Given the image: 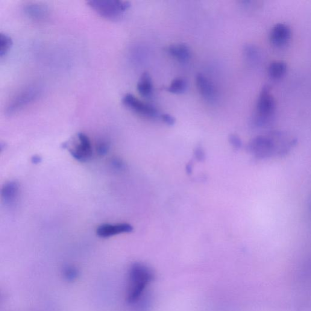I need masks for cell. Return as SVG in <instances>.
Instances as JSON below:
<instances>
[{
    "label": "cell",
    "instance_id": "484cf974",
    "mask_svg": "<svg viewBox=\"0 0 311 311\" xmlns=\"http://www.w3.org/2000/svg\"><path fill=\"white\" fill-rule=\"evenodd\" d=\"M192 165L191 163H189V164H187V167H186V170H187V172L188 173V174H191L192 172Z\"/></svg>",
    "mask_w": 311,
    "mask_h": 311
},
{
    "label": "cell",
    "instance_id": "30bf717a",
    "mask_svg": "<svg viewBox=\"0 0 311 311\" xmlns=\"http://www.w3.org/2000/svg\"><path fill=\"white\" fill-rule=\"evenodd\" d=\"M196 85L199 93L207 101H212L216 98L215 86L206 76L198 74L196 76Z\"/></svg>",
    "mask_w": 311,
    "mask_h": 311
},
{
    "label": "cell",
    "instance_id": "8992f818",
    "mask_svg": "<svg viewBox=\"0 0 311 311\" xmlns=\"http://www.w3.org/2000/svg\"><path fill=\"white\" fill-rule=\"evenodd\" d=\"M69 151L72 157L79 162H87L93 155V146L90 137L85 133H79L69 146Z\"/></svg>",
    "mask_w": 311,
    "mask_h": 311
},
{
    "label": "cell",
    "instance_id": "6da1fadb",
    "mask_svg": "<svg viewBox=\"0 0 311 311\" xmlns=\"http://www.w3.org/2000/svg\"><path fill=\"white\" fill-rule=\"evenodd\" d=\"M293 137L282 131H273L267 135L254 138L248 149L255 158L259 160L273 157H284L294 147Z\"/></svg>",
    "mask_w": 311,
    "mask_h": 311
},
{
    "label": "cell",
    "instance_id": "3957f363",
    "mask_svg": "<svg viewBox=\"0 0 311 311\" xmlns=\"http://www.w3.org/2000/svg\"><path fill=\"white\" fill-rule=\"evenodd\" d=\"M277 108L275 99L271 93V87L265 85L262 88L257 100L256 113L253 123L255 127H264L271 124Z\"/></svg>",
    "mask_w": 311,
    "mask_h": 311
},
{
    "label": "cell",
    "instance_id": "2e32d148",
    "mask_svg": "<svg viewBox=\"0 0 311 311\" xmlns=\"http://www.w3.org/2000/svg\"><path fill=\"white\" fill-rule=\"evenodd\" d=\"M187 89V82L186 79L183 77H178L172 81L167 91L170 93L180 95L186 92Z\"/></svg>",
    "mask_w": 311,
    "mask_h": 311
},
{
    "label": "cell",
    "instance_id": "e0dca14e",
    "mask_svg": "<svg viewBox=\"0 0 311 311\" xmlns=\"http://www.w3.org/2000/svg\"><path fill=\"white\" fill-rule=\"evenodd\" d=\"M244 54L247 59L252 63L258 62L260 60L261 53L260 50L256 46L252 45H247L244 48Z\"/></svg>",
    "mask_w": 311,
    "mask_h": 311
},
{
    "label": "cell",
    "instance_id": "ac0fdd59",
    "mask_svg": "<svg viewBox=\"0 0 311 311\" xmlns=\"http://www.w3.org/2000/svg\"><path fill=\"white\" fill-rule=\"evenodd\" d=\"M13 45V40L8 34H0V57H3L7 54Z\"/></svg>",
    "mask_w": 311,
    "mask_h": 311
},
{
    "label": "cell",
    "instance_id": "44dd1931",
    "mask_svg": "<svg viewBox=\"0 0 311 311\" xmlns=\"http://www.w3.org/2000/svg\"><path fill=\"white\" fill-rule=\"evenodd\" d=\"M228 141L235 148L239 149L242 147V142L240 138L236 134H231L228 136Z\"/></svg>",
    "mask_w": 311,
    "mask_h": 311
},
{
    "label": "cell",
    "instance_id": "7c38bea8",
    "mask_svg": "<svg viewBox=\"0 0 311 311\" xmlns=\"http://www.w3.org/2000/svg\"><path fill=\"white\" fill-rule=\"evenodd\" d=\"M166 51L170 56L180 62H186L191 57L189 47L184 43L173 44L167 47Z\"/></svg>",
    "mask_w": 311,
    "mask_h": 311
},
{
    "label": "cell",
    "instance_id": "603a6c76",
    "mask_svg": "<svg viewBox=\"0 0 311 311\" xmlns=\"http://www.w3.org/2000/svg\"><path fill=\"white\" fill-rule=\"evenodd\" d=\"M195 157L196 160L202 162L205 160V153L204 149L201 146H197L194 151Z\"/></svg>",
    "mask_w": 311,
    "mask_h": 311
},
{
    "label": "cell",
    "instance_id": "ffe728a7",
    "mask_svg": "<svg viewBox=\"0 0 311 311\" xmlns=\"http://www.w3.org/2000/svg\"><path fill=\"white\" fill-rule=\"evenodd\" d=\"M110 150V143L107 140H101L97 143L96 151L101 157L106 155Z\"/></svg>",
    "mask_w": 311,
    "mask_h": 311
},
{
    "label": "cell",
    "instance_id": "d6986e66",
    "mask_svg": "<svg viewBox=\"0 0 311 311\" xmlns=\"http://www.w3.org/2000/svg\"><path fill=\"white\" fill-rule=\"evenodd\" d=\"M63 276L67 281H74L78 277L77 270L73 266H67L64 269Z\"/></svg>",
    "mask_w": 311,
    "mask_h": 311
},
{
    "label": "cell",
    "instance_id": "52a82bcc",
    "mask_svg": "<svg viewBox=\"0 0 311 311\" xmlns=\"http://www.w3.org/2000/svg\"><path fill=\"white\" fill-rule=\"evenodd\" d=\"M122 104L133 112L146 118L155 119L159 116V113L153 105L140 101L131 94H126L123 97Z\"/></svg>",
    "mask_w": 311,
    "mask_h": 311
},
{
    "label": "cell",
    "instance_id": "ba28073f",
    "mask_svg": "<svg viewBox=\"0 0 311 311\" xmlns=\"http://www.w3.org/2000/svg\"><path fill=\"white\" fill-rule=\"evenodd\" d=\"M292 32L289 26L284 23H278L273 26L269 34V40L276 48L286 46L291 39Z\"/></svg>",
    "mask_w": 311,
    "mask_h": 311
},
{
    "label": "cell",
    "instance_id": "4fadbf2b",
    "mask_svg": "<svg viewBox=\"0 0 311 311\" xmlns=\"http://www.w3.org/2000/svg\"><path fill=\"white\" fill-rule=\"evenodd\" d=\"M24 11L26 16L29 18L36 20L45 19L49 15L48 8L46 6L35 3L26 5Z\"/></svg>",
    "mask_w": 311,
    "mask_h": 311
},
{
    "label": "cell",
    "instance_id": "7402d4cb",
    "mask_svg": "<svg viewBox=\"0 0 311 311\" xmlns=\"http://www.w3.org/2000/svg\"><path fill=\"white\" fill-rule=\"evenodd\" d=\"M161 118L163 121L167 125L173 126L175 124L176 119L175 117L170 114H163L161 116Z\"/></svg>",
    "mask_w": 311,
    "mask_h": 311
},
{
    "label": "cell",
    "instance_id": "9c48e42d",
    "mask_svg": "<svg viewBox=\"0 0 311 311\" xmlns=\"http://www.w3.org/2000/svg\"><path fill=\"white\" fill-rule=\"evenodd\" d=\"M133 230V226L128 223L104 224L99 225L97 228L96 234L102 239H107L117 235L130 233Z\"/></svg>",
    "mask_w": 311,
    "mask_h": 311
},
{
    "label": "cell",
    "instance_id": "277c9868",
    "mask_svg": "<svg viewBox=\"0 0 311 311\" xmlns=\"http://www.w3.org/2000/svg\"><path fill=\"white\" fill-rule=\"evenodd\" d=\"M89 7L105 19H119L130 8V3L121 0H91L87 2Z\"/></svg>",
    "mask_w": 311,
    "mask_h": 311
},
{
    "label": "cell",
    "instance_id": "cb8c5ba5",
    "mask_svg": "<svg viewBox=\"0 0 311 311\" xmlns=\"http://www.w3.org/2000/svg\"><path fill=\"white\" fill-rule=\"evenodd\" d=\"M111 163H112L114 168L117 169L121 170L124 169V167H125L124 163H123L121 160L117 159V158L114 159Z\"/></svg>",
    "mask_w": 311,
    "mask_h": 311
},
{
    "label": "cell",
    "instance_id": "d4e9b609",
    "mask_svg": "<svg viewBox=\"0 0 311 311\" xmlns=\"http://www.w3.org/2000/svg\"><path fill=\"white\" fill-rule=\"evenodd\" d=\"M42 161V159L41 158L39 157V156H34V157L32 158V162L34 164H39Z\"/></svg>",
    "mask_w": 311,
    "mask_h": 311
},
{
    "label": "cell",
    "instance_id": "5b68a950",
    "mask_svg": "<svg viewBox=\"0 0 311 311\" xmlns=\"http://www.w3.org/2000/svg\"><path fill=\"white\" fill-rule=\"evenodd\" d=\"M41 90L39 87L32 86L25 88L11 99L7 105L6 113L13 115L19 112L36 101L39 98Z\"/></svg>",
    "mask_w": 311,
    "mask_h": 311
},
{
    "label": "cell",
    "instance_id": "9a60e30c",
    "mask_svg": "<svg viewBox=\"0 0 311 311\" xmlns=\"http://www.w3.org/2000/svg\"><path fill=\"white\" fill-rule=\"evenodd\" d=\"M287 64L284 61L275 60L270 63L268 67V74L273 80H279L286 74Z\"/></svg>",
    "mask_w": 311,
    "mask_h": 311
},
{
    "label": "cell",
    "instance_id": "8fae6325",
    "mask_svg": "<svg viewBox=\"0 0 311 311\" xmlns=\"http://www.w3.org/2000/svg\"><path fill=\"white\" fill-rule=\"evenodd\" d=\"M20 187L16 181H10L4 184L1 191V197L5 205H11L16 202L18 199Z\"/></svg>",
    "mask_w": 311,
    "mask_h": 311
},
{
    "label": "cell",
    "instance_id": "7a4b0ae2",
    "mask_svg": "<svg viewBox=\"0 0 311 311\" xmlns=\"http://www.w3.org/2000/svg\"><path fill=\"white\" fill-rule=\"evenodd\" d=\"M154 274L148 267L141 263H134L128 272L127 300L134 304L141 300L146 289L152 280Z\"/></svg>",
    "mask_w": 311,
    "mask_h": 311
},
{
    "label": "cell",
    "instance_id": "5bb4252c",
    "mask_svg": "<svg viewBox=\"0 0 311 311\" xmlns=\"http://www.w3.org/2000/svg\"><path fill=\"white\" fill-rule=\"evenodd\" d=\"M137 90L143 98H149L153 93V85L150 75L147 72L142 73L137 84Z\"/></svg>",
    "mask_w": 311,
    "mask_h": 311
}]
</instances>
